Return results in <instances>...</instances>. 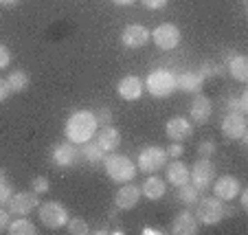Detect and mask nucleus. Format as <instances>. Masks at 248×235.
<instances>
[{"mask_svg":"<svg viewBox=\"0 0 248 235\" xmlns=\"http://www.w3.org/2000/svg\"><path fill=\"white\" fill-rule=\"evenodd\" d=\"M99 123H97V117H94L93 110H75L70 114L64 123V134L70 143L75 145H81V143L90 141L97 132Z\"/></svg>","mask_w":248,"mask_h":235,"instance_id":"f257e3e1","label":"nucleus"},{"mask_svg":"<svg viewBox=\"0 0 248 235\" xmlns=\"http://www.w3.org/2000/svg\"><path fill=\"white\" fill-rule=\"evenodd\" d=\"M101 165H103V170H106V174L110 176V180H114V183H119V185L134 180L136 172H139L134 160L127 158L125 154H114V152L106 154Z\"/></svg>","mask_w":248,"mask_h":235,"instance_id":"f03ea898","label":"nucleus"},{"mask_svg":"<svg viewBox=\"0 0 248 235\" xmlns=\"http://www.w3.org/2000/svg\"><path fill=\"white\" fill-rule=\"evenodd\" d=\"M231 213H233V209H226L224 200H220L217 196H206L196 203V218L200 224H217Z\"/></svg>","mask_w":248,"mask_h":235,"instance_id":"7ed1b4c3","label":"nucleus"},{"mask_svg":"<svg viewBox=\"0 0 248 235\" xmlns=\"http://www.w3.org/2000/svg\"><path fill=\"white\" fill-rule=\"evenodd\" d=\"M145 90L156 99H165L176 90V75L167 68H156L147 75L145 79Z\"/></svg>","mask_w":248,"mask_h":235,"instance_id":"20e7f679","label":"nucleus"},{"mask_svg":"<svg viewBox=\"0 0 248 235\" xmlns=\"http://www.w3.org/2000/svg\"><path fill=\"white\" fill-rule=\"evenodd\" d=\"M167 152L160 145H147L140 150L139 160H136V170H140L143 174H156L167 165Z\"/></svg>","mask_w":248,"mask_h":235,"instance_id":"39448f33","label":"nucleus"},{"mask_svg":"<svg viewBox=\"0 0 248 235\" xmlns=\"http://www.w3.org/2000/svg\"><path fill=\"white\" fill-rule=\"evenodd\" d=\"M216 180V165L211 158H198L193 167L189 170V183L198 189V191H209L211 185Z\"/></svg>","mask_w":248,"mask_h":235,"instance_id":"423d86ee","label":"nucleus"},{"mask_svg":"<svg viewBox=\"0 0 248 235\" xmlns=\"http://www.w3.org/2000/svg\"><path fill=\"white\" fill-rule=\"evenodd\" d=\"M38 216H40V222L48 229H62L66 226L68 222V211L62 203L57 200H48V203H42L38 207Z\"/></svg>","mask_w":248,"mask_h":235,"instance_id":"0eeeda50","label":"nucleus"},{"mask_svg":"<svg viewBox=\"0 0 248 235\" xmlns=\"http://www.w3.org/2000/svg\"><path fill=\"white\" fill-rule=\"evenodd\" d=\"M150 40L160 51H173L180 44V40H183V33H180V29L176 24L165 22V24H158L154 31H150Z\"/></svg>","mask_w":248,"mask_h":235,"instance_id":"6e6552de","label":"nucleus"},{"mask_svg":"<svg viewBox=\"0 0 248 235\" xmlns=\"http://www.w3.org/2000/svg\"><path fill=\"white\" fill-rule=\"evenodd\" d=\"M40 207V196L35 191H20L9 198V203H7V209H9V213H14V216H29V213H33L35 209Z\"/></svg>","mask_w":248,"mask_h":235,"instance_id":"1a4fd4ad","label":"nucleus"},{"mask_svg":"<svg viewBox=\"0 0 248 235\" xmlns=\"http://www.w3.org/2000/svg\"><path fill=\"white\" fill-rule=\"evenodd\" d=\"M93 141L97 143L106 154H110V152H114L119 145H121V132H119L114 125H99L97 132H94Z\"/></svg>","mask_w":248,"mask_h":235,"instance_id":"9d476101","label":"nucleus"},{"mask_svg":"<svg viewBox=\"0 0 248 235\" xmlns=\"http://www.w3.org/2000/svg\"><path fill=\"white\" fill-rule=\"evenodd\" d=\"M211 187H213V196H217L224 203H233L237 198L239 189H242V185H239V180L235 176H220V178L213 180Z\"/></svg>","mask_w":248,"mask_h":235,"instance_id":"9b49d317","label":"nucleus"},{"mask_svg":"<svg viewBox=\"0 0 248 235\" xmlns=\"http://www.w3.org/2000/svg\"><path fill=\"white\" fill-rule=\"evenodd\" d=\"M222 134L231 141H239L242 137H246V114L239 112H229L222 119Z\"/></svg>","mask_w":248,"mask_h":235,"instance_id":"f8f14e48","label":"nucleus"},{"mask_svg":"<svg viewBox=\"0 0 248 235\" xmlns=\"http://www.w3.org/2000/svg\"><path fill=\"white\" fill-rule=\"evenodd\" d=\"M191 132H193V123L185 117H171L165 123V134L173 143H183L185 139L191 137Z\"/></svg>","mask_w":248,"mask_h":235,"instance_id":"ddd939ff","label":"nucleus"},{"mask_svg":"<svg viewBox=\"0 0 248 235\" xmlns=\"http://www.w3.org/2000/svg\"><path fill=\"white\" fill-rule=\"evenodd\" d=\"M77 158H79V150H77L75 143H70V141L60 143V145H55L51 152V160L57 167H62V170L73 167V165L77 163Z\"/></svg>","mask_w":248,"mask_h":235,"instance_id":"4468645a","label":"nucleus"},{"mask_svg":"<svg viewBox=\"0 0 248 235\" xmlns=\"http://www.w3.org/2000/svg\"><path fill=\"white\" fill-rule=\"evenodd\" d=\"M150 42V31L143 24H130L121 33V44L125 48H143Z\"/></svg>","mask_w":248,"mask_h":235,"instance_id":"2eb2a0df","label":"nucleus"},{"mask_svg":"<svg viewBox=\"0 0 248 235\" xmlns=\"http://www.w3.org/2000/svg\"><path fill=\"white\" fill-rule=\"evenodd\" d=\"M139 200H140V187L132 185V180L130 183H123L121 189L114 193V204H117V209H121V211L134 209L136 204H139Z\"/></svg>","mask_w":248,"mask_h":235,"instance_id":"dca6fc26","label":"nucleus"},{"mask_svg":"<svg viewBox=\"0 0 248 235\" xmlns=\"http://www.w3.org/2000/svg\"><path fill=\"white\" fill-rule=\"evenodd\" d=\"M143 88H145V84H143V79L136 75H125L117 84V93L123 101H136V99H140Z\"/></svg>","mask_w":248,"mask_h":235,"instance_id":"f3484780","label":"nucleus"},{"mask_svg":"<svg viewBox=\"0 0 248 235\" xmlns=\"http://www.w3.org/2000/svg\"><path fill=\"white\" fill-rule=\"evenodd\" d=\"M198 231H200V222H198L196 213L183 211L173 218V224H171L173 235H196Z\"/></svg>","mask_w":248,"mask_h":235,"instance_id":"a211bd4d","label":"nucleus"},{"mask_svg":"<svg viewBox=\"0 0 248 235\" xmlns=\"http://www.w3.org/2000/svg\"><path fill=\"white\" fill-rule=\"evenodd\" d=\"M211 112H213V106H211V99L204 97V94H196V99L191 101V121L196 125H204L206 121L211 119Z\"/></svg>","mask_w":248,"mask_h":235,"instance_id":"6ab92c4d","label":"nucleus"},{"mask_svg":"<svg viewBox=\"0 0 248 235\" xmlns=\"http://www.w3.org/2000/svg\"><path fill=\"white\" fill-rule=\"evenodd\" d=\"M204 86V77L198 71H185L180 75H176V88H180L183 93H200Z\"/></svg>","mask_w":248,"mask_h":235,"instance_id":"aec40b11","label":"nucleus"},{"mask_svg":"<svg viewBox=\"0 0 248 235\" xmlns=\"http://www.w3.org/2000/svg\"><path fill=\"white\" fill-rule=\"evenodd\" d=\"M167 183L173 185L176 189L189 183V167L183 163V160L176 158L167 165Z\"/></svg>","mask_w":248,"mask_h":235,"instance_id":"412c9836","label":"nucleus"},{"mask_svg":"<svg viewBox=\"0 0 248 235\" xmlns=\"http://www.w3.org/2000/svg\"><path fill=\"white\" fill-rule=\"evenodd\" d=\"M229 71L233 75V79H237L239 84L248 81V57L244 53H233L229 57Z\"/></svg>","mask_w":248,"mask_h":235,"instance_id":"4be33fe9","label":"nucleus"},{"mask_svg":"<svg viewBox=\"0 0 248 235\" xmlns=\"http://www.w3.org/2000/svg\"><path fill=\"white\" fill-rule=\"evenodd\" d=\"M165 180L158 178V176H147L143 187H140V196L147 198V200H160L165 196Z\"/></svg>","mask_w":248,"mask_h":235,"instance_id":"5701e85b","label":"nucleus"},{"mask_svg":"<svg viewBox=\"0 0 248 235\" xmlns=\"http://www.w3.org/2000/svg\"><path fill=\"white\" fill-rule=\"evenodd\" d=\"M79 156H84L86 160H88L90 165H99V163H103V158H106V152L101 150V147L97 145V143L90 139V141H86V143H81V147H79Z\"/></svg>","mask_w":248,"mask_h":235,"instance_id":"b1692460","label":"nucleus"},{"mask_svg":"<svg viewBox=\"0 0 248 235\" xmlns=\"http://www.w3.org/2000/svg\"><path fill=\"white\" fill-rule=\"evenodd\" d=\"M7 233H11V235H35L38 233V229H35V224H33L27 216H18L16 220L9 222Z\"/></svg>","mask_w":248,"mask_h":235,"instance_id":"393cba45","label":"nucleus"},{"mask_svg":"<svg viewBox=\"0 0 248 235\" xmlns=\"http://www.w3.org/2000/svg\"><path fill=\"white\" fill-rule=\"evenodd\" d=\"M7 84H9V90L11 93H24V90L29 88V84H31V79H29V75L24 71H11L9 75H7Z\"/></svg>","mask_w":248,"mask_h":235,"instance_id":"a878e982","label":"nucleus"},{"mask_svg":"<svg viewBox=\"0 0 248 235\" xmlns=\"http://www.w3.org/2000/svg\"><path fill=\"white\" fill-rule=\"evenodd\" d=\"M178 200L185 207H193V204L200 200V191H198L191 183H187V185H183V187H178Z\"/></svg>","mask_w":248,"mask_h":235,"instance_id":"bb28decb","label":"nucleus"},{"mask_svg":"<svg viewBox=\"0 0 248 235\" xmlns=\"http://www.w3.org/2000/svg\"><path fill=\"white\" fill-rule=\"evenodd\" d=\"M66 226H68L66 231H68L70 235H88L90 233V226L84 218H68Z\"/></svg>","mask_w":248,"mask_h":235,"instance_id":"cd10ccee","label":"nucleus"},{"mask_svg":"<svg viewBox=\"0 0 248 235\" xmlns=\"http://www.w3.org/2000/svg\"><path fill=\"white\" fill-rule=\"evenodd\" d=\"M226 106H229V112L246 114L248 112V93H242V97H239V99L231 97L229 101H226Z\"/></svg>","mask_w":248,"mask_h":235,"instance_id":"c85d7f7f","label":"nucleus"},{"mask_svg":"<svg viewBox=\"0 0 248 235\" xmlns=\"http://www.w3.org/2000/svg\"><path fill=\"white\" fill-rule=\"evenodd\" d=\"M48 189H51V183H48L46 176H35V178L31 180V191H35L38 196L48 193Z\"/></svg>","mask_w":248,"mask_h":235,"instance_id":"c756f323","label":"nucleus"},{"mask_svg":"<svg viewBox=\"0 0 248 235\" xmlns=\"http://www.w3.org/2000/svg\"><path fill=\"white\" fill-rule=\"evenodd\" d=\"M216 150H217L216 141H209V139H204V141L198 145V156H200V158H213Z\"/></svg>","mask_w":248,"mask_h":235,"instance_id":"7c9ffc66","label":"nucleus"},{"mask_svg":"<svg viewBox=\"0 0 248 235\" xmlns=\"http://www.w3.org/2000/svg\"><path fill=\"white\" fill-rule=\"evenodd\" d=\"M200 73L202 77H217V75H222V66H217V64H211V62H204V64L200 66Z\"/></svg>","mask_w":248,"mask_h":235,"instance_id":"2f4dec72","label":"nucleus"},{"mask_svg":"<svg viewBox=\"0 0 248 235\" xmlns=\"http://www.w3.org/2000/svg\"><path fill=\"white\" fill-rule=\"evenodd\" d=\"M11 196H14V187L7 180H0V207H5Z\"/></svg>","mask_w":248,"mask_h":235,"instance_id":"473e14b6","label":"nucleus"},{"mask_svg":"<svg viewBox=\"0 0 248 235\" xmlns=\"http://www.w3.org/2000/svg\"><path fill=\"white\" fill-rule=\"evenodd\" d=\"M94 117H97V123H99V125H108V123L112 121V110L103 106V108H99L97 112H94Z\"/></svg>","mask_w":248,"mask_h":235,"instance_id":"72a5a7b5","label":"nucleus"},{"mask_svg":"<svg viewBox=\"0 0 248 235\" xmlns=\"http://www.w3.org/2000/svg\"><path fill=\"white\" fill-rule=\"evenodd\" d=\"M165 152H167L169 158H180V156L185 154V147H183V143H173L171 141V145H169Z\"/></svg>","mask_w":248,"mask_h":235,"instance_id":"f704fd0d","label":"nucleus"},{"mask_svg":"<svg viewBox=\"0 0 248 235\" xmlns=\"http://www.w3.org/2000/svg\"><path fill=\"white\" fill-rule=\"evenodd\" d=\"M9 64H11V53H9V48H7L5 44H0V71H2V68H7Z\"/></svg>","mask_w":248,"mask_h":235,"instance_id":"c9c22d12","label":"nucleus"},{"mask_svg":"<svg viewBox=\"0 0 248 235\" xmlns=\"http://www.w3.org/2000/svg\"><path fill=\"white\" fill-rule=\"evenodd\" d=\"M140 2H143V7H147L152 11H158L167 7V0H140Z\"/></svg>","mask_w":248,"mask_h":235,"instance_id":"e433bc0d","label":"nucleus"},{"mask_svg":"<svg viewBox=\"0 0 248 235\" xmlns=\"http://www.w3.org/2000/svg\"><path fill=\"white\" fill-rule=\"evenodd\" d=\"M9 222H11V218H9V209L0 207V233H2V231H7Z\"/></svg>","mask_w":248,"mask_h":235,"instance_id":"4c0bfd02","label":"nucleus"},{"mask_svg":"<svg viewBox=\"0 0 248 235\" xmlns=\"http://www.w3.org/2000/svg\"><path fill=\"white\" fill-rule=\"evenodd\" d=\"M9 94H11L9 84H7V79H2V77H0V104H2V101H5Z\"/></svg>","mask_w":248,"mask_h":235,"instance_id":"58836bf2","label":"nucleus"},{"mask_svg":"<svg viewBox=\"0 0 248 235\" xmlns=\"http://www.w3.org/2000/svg\"><path fill=\"white\" fill-rule=\"evenodd\" d=\"M237 196H239V200H242V207L246 209L248 207V189H239Z\"/></svg>","mask_w":248,"mask_h":235,"instance_id":"ea45409f","label":"nucleus"},{"mask_svg":"<svg viewBox=\"0 0 248 235\" xmlns=\"http://www.w3.org/2000/svg\"><path fill=\"white\" fill-rule=\"evenodd\" d=\"M143 235H160V231L154 226H143Z\"/></svg>","mask_w":248,"mask_h":235,"instance_id":"a19ab883","label":"nucleus"},{"mask_svg":"<svg viewBox=\"0 0 248 235\" xmlns=\"http://www.w3.org/2000/svg\"><path fill=\"white\" fill-rule=\"evenodd\" d=\"M110 2H114V5H119V7H130V5H134L136 0H110Z\"/></svg>","mask_w":248,"mask_h":235,"instance_id":"79ce46f5","label":"nucleus"},{"mask_svg":"<svg viewBox=\"0 0 248 235\" xmlns=\"http://www.w3.org/2000/svg\"><path fill=\"white\" fill-rule=\"evenodd\" d=\"M97 235H103V233H110V226H99L97 231H94Z\"/></svg>","mask_w":248,"mask_h":235,"instance_id":"37998d69","label":"nucleus"},{"mask_svg":"<svg viewBox=\"0 0 248 235\" xmlns=\"http://www.w3.org/2000/svg\"><path fill=\"white\" fill-rule=\"evenodd\" d=\"M16 2H20V0H0V5H7V7H9V5H16Z\"/></svg>","mask_w":248,"mask_h":235,"instance_id":"c03bdc74","label":"nucleus"},{"mask_svg":"<svg viewBox=\"0 0 248 235\" xmlns=\"http://www.w3.org/2000/svg\"><path fill=\"white\" fill-rule=\"evenodd\" d=\"M0 180H7V172L5 170H0Z\"/></svg>","mask_w":248,"mask_h":235,"instance_id":"a18cd8bd","label":"nucleus"}]
</instances>
